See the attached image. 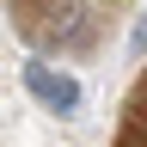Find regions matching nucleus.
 Masks as SVG:
<instances>
[{
    "label": "nucleus",
    "instance_id": "f257e3e1",
    "mask_svg": "<svg viewBox=\"0 0 147 147\" xmlns=\"http://www.w3.org/2000/svg\"><path fill=\"white\" fill-rule=\"evenodd\" d=\"M43 49H86L92 43V6L86 0H43Z\"/></svg>",
    "mask_w": 147,
    "mask_h": 147
},
{
    "label": "nucleus",
    "instance_id": "f03ea898",
    "mask_svg": "<svg viewBox=\"0 0 147 147\" xmlns=\"http://www.w3.org/2000/svg\"><path fill=\"white\" fill-rule=\"evenodd\" d=\"M25 86H31L37 104L55 110V117H74V110H80V80L61 74V67H49V61H31V67H25Z\"/></svg>",
    "mask_w": 147,
    "mask_h": 147
},
{
    "label": "nucleus",
    "instance_id": "7ed1b4c3",
    "mask_svg": "<svg viewBox=\"0 0 147 147\" xmlns=\"http://www.w3.org/2000/svg\"><path fill=\"white\" fill-rule=\"evenodd\" d=\"M129 55H135V61L147 55V6H141V18H135V37H129Z\"/></svg>",
    "mask_w": 147,
    "mask_h": 147
}]
</instances>
